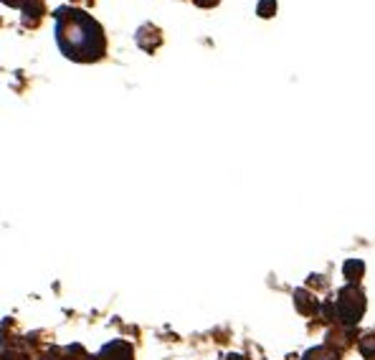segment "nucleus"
Instances as JSON below:
<instances>
[{
	"label": "nucleus",
	"instance_id": "nucleus-3",
	"mask_svg": "<svg viewBox=\"0 0 375 360\" xmlns=\"http://www.w3.org/2000/svg\"><path fill=\"white\" fill-rule=\"evenodd\" d=\"M97 360H132V348L125 340H112L109 345H104Z\"/></svg>",
	"mask_w": 375,
	"mask_h": 360
},
{
	"label": "nucleus",
	"instance_id": "nucleus-9",
	"mask_svg": "<svg viewBox=\"0 0 375 360\" xmlns=\"http://www.w3.org/2000/svg\"><path fill=\"white\" fill-rule=\"evenodd\" d=\"M198 6H213V3H218V0H195Z\"/></svg>",
	"mask_w": 375,
	"mask_h": 360
},
{
	"label": "nucleus",
	"instance_id": "nucleus-8",
	"mask_svg": "<svg viewBox=\"0 0 375 360\" xmlns=\"http://www.w3.org/2000/svg\"><path fill=\"white\" fill-rule=\"evenodd\" d=\"M274 11H277V3H274V0H262V3H259V16L262 18H269Z\"/></svg>",
	"mask_w": 375,
	"mask_h": 360
},
{
	"label": "nucleus",
	"instance_id": "nucleus-10",
	"mask_svg": "<svg viewBox=\"0 0 375 360\" xmlns=\"http://www.w3.org/2000/svg\"><path fill=\"white\" fill-rule=\"evenodd\" d=\"M6 3H8V6H21L23 0H6Z\"/></svg>",
	"mask_w": 375,
	"mask_h": 360
},
{
	"label": "nucleus",
	"instance_id": "nucleus-1",
	"mask_svg": "<svg viewBox=\"0 0 375 360\" xmlns=\"http://www.w3.org/2000/svg\"><path fill=\"white\" fill-rule=\"evenodd\" d=\"M56 41L63 56L71 61H99L104 56V34L99 24L84 11L58 8Z\"/></svg>",
	"mask_w": 375,
	"mask_h": 360
},
{
	"label": "nucleus",
	"instance_id": "nucleus-2",
	"mask_svg": "<svg viewBox=\"0 0 375 360\" xmlns=\"http://www.w3.org/2000/svg\"><path fill=\"white\" fill-rule=\"evenodd\" d=\"M365 307H368V299H365L363 289L358 284H347L337 292L335 312L337 320L345 322V325H358L360 317L365 314Z\"/></svg>",
	"mask_w": 375,
	"mask_h": 360
},
{
	"label": "nucleus",
	"instance_id": "nucleus-7",
	"mask_svg": "<svg viewBox=\"0 0 375 360\" xmlns=\"http://www.w3.org/2000/svg\"><path fill=\"white\" fill-rule=\"evenodd\" d=\"M358 348L365 358H375V335H365L358 340Z\"/></svg>",
	"mask_w": 375,
	"mask_h": 360
},
{
	"label": "nucleus",
	"instance_id": "nucleus-4",
	"mask_svg": "<svg viewBox=\"0 0 375 360\" xmlns=\"http://www.w3.org/2000/svg\"><path fill=\"white\" fill-rule=\"evenodd\" d=\"M294 304H297V309H299L302 314H314L319 309L317 299H314L307 289H297L294 292Z\"/></svg>",
	"mask_w": 375,
	"mask_h": 360
},
{
	"label": "nucleus",
	"instance_id": "nucleus-6",
	"mask_svg": "<svg viewBox=\"0 0 375 360\" xmlns=\"http://www.w3.org/2000/svg\"><path fill=\"white\" fill-rule=\"evenodd\" d=\"M342 272H345V279L350 282V284H355V279H360L365 272V264L360 262V259H347L345 267H342Z\"/></svg>",
	"mask_w": 375,
	"mask_h": 360
},
{
	"label": "nucleus",
	"instance_id": "nucleus-5",
	"mask_svg": "<svg viewBox=\"0 0 375 360\" xmlns=\"http://www.w3.org/2000/svg\"><path fill=\"white\" fill-rule=\"evenodd\" d=\"M302 360H340V350L332 345H317L302 355Z\"/></svg>",
	"mask_w": 375,
	"mask_h": 360
}]
</instances>
